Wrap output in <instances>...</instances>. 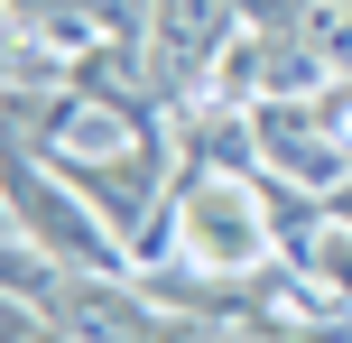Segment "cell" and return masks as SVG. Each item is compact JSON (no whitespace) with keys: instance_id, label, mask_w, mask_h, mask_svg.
I'll list each match as a JSON object with an SVG mask.
<instances>
[{"instance_id":"1","label":"cell","mask_w":352,"mask_h":343,"mask_svg":"<svg viewBox=\"0 0 352 343\" xmlns=\"http://www.w3.org/2000/svg\"><path fill=\"white\" fill-rule=\"evenodd\" d=\"M167 232H176V251L204 260V269H250V260L269 251L260 204H250V186H232V177H186V195H176Z\"/></svg>"}]
</instances>
